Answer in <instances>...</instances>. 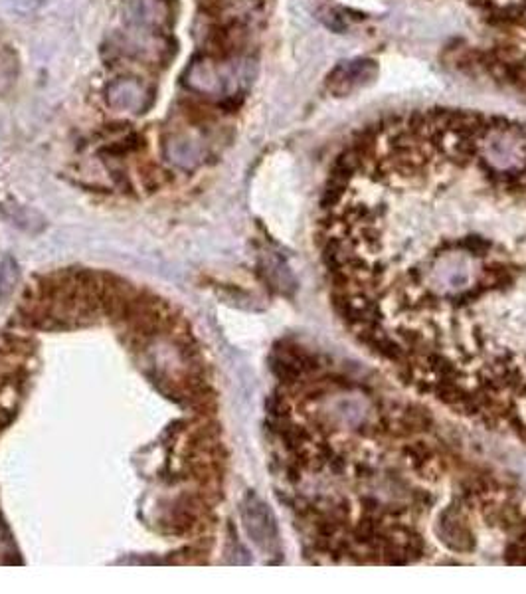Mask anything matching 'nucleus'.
I'll list each match as a JSON object with an SVG mask.
<instances>
[{
  "mask_svg": "<svg viewBox=\"0 0 526 594\" xmlns=\"http://www.w3.org/2000/svg\"><path fill=\"white\" fill-rule=\"evenodd\" d=\"M242 519L252 541L267 553L275 551L279 545L277 523L271 509L258 495L250 494L242 503Z\"/></svg>",
  "mask_w": 526,
  "mask_h": 594,
  "instance_id": "1",
  "label": "nucleus"
},
{
  "mask_svg": "<svg viewBox=\"0 0 526 594\" xmlns=\"http://www.w3.org/2000/svg\"><path fill=\"white\" fill-rule=\"evenodd\" d=\"M20 76V60L12 48H0V96L6 98L16 88Z\"/></svg>",
  "mask_w": 526,
  "mask_h": 594,
  "instance_id": "2",
  "label": "nucleus"
},
{
  "mask_svg": "<svg viewBox=\"0 0 526 594\" xmlns=\"http://www.w3.org/2000/svg\"><path fill=\"white\" fill-rule=\"evenodd\" d=\"M18 272H16V262L12 258H4L0 264V297H6L10 294L12 286L16 284Z\"/></svg>",
  "mask_w": 526,
  "mask_h": 594,
  "instance_id": "3",
  "label": "nucleus"
}]
</instances>
